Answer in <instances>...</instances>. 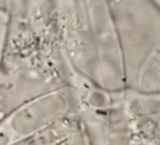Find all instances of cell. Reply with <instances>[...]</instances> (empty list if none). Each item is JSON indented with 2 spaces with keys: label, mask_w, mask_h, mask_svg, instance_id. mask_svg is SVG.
<instances>
[{
  "label": "cell",
  "mask_w": 160,
  "mask_h": 145,
  "mask_svg": "<svg viewBox=\"0 0 160 145\" xmlns=\"http://www.w3.org/2000/svg\"><path fill=\"white\" fill-rule=\"evenodd\" d=\"M53 30L71 47L73 56L83 60L93 44L84 0H53Z\"/></svg>",
  "instance_id": "6da1fadb"
},
{
  "label": "cell",
  "mask_w": 160,
  "mask_h": 145,
  "mask_svg": "<svg viewBox=\"0 0 160 145\" xmlns=\"http://www.w3.org/2000/svg\"><path fill=\"white\" fill-rule=\"evenodd\" d=\"M8 12L9 38H44L54 34L53 0H9Z\"/></svg>",
  "instance_id": "7a4b0ae2"
}]
</instances>
